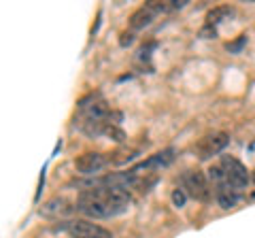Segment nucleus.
<instances>
[{
    "label": "nucleus",
    "instance_id": "0eeeda50",
    "mask_svg": "<svg viewBox=\"0 0 255 238\" xmlns=\"http://www.w3.org/2000/svg\"><path fill=\"white\" fill-rule=\"evenodd\" d=\"M219 166H221L223 174H226V179L238 189V192H243V189L249 185V172H247V168L243 166V162H238L236 157L223 155L221 160H219Z\"/></svg>",
    "mask_w": 255,
    "mask_h": 238
},
{
    "label": "nucleus",
    "instance_id": "f03ea898",
    "mask_svg": "<svg viewBox=\"0 0 255 238\" xmlns=\"http://www.w3.org/2000/svg\"><path fill=\"white\" fill-rule=\"evenodd\" d=\"M111 109L102 98L98 96H90V100H83L79 105V113L75 117V123L79 125V130L85 132L87 136H100L107 134V130L113 125L115 121H111Z\"/></svg>",
    "mask_w": 255,
    "mask_h": 238
},
{
    "label": "nucleus",
    "instance_id": "6e6552de",
    "mask_svg": "<svg viewBox=\"0 0 255 238\" xmlns=\"http://www.w3.org/2000/svg\"><path fill=\"white\" fill-rule=\"evenodd\" d=\"M107 166H109V157L98 151L81 153L75 160V170L79 174H85V177H94V174H98L100 170H105Z\"/></svg>",
    "mask_w": 255,
    "mask_h": 238
},
{
    "label": "nucleus",
    "instance_id": "423d86ee",
    "mask_svg": "<svg viewBox=\"0 0 255 238\" xmlns=\"http://www.w3.org/2000/svg\"><path fill=\"white\" fill-rule=\"evenodd\" d=\"M228 142H230V136H228L226 132L206 134V136H202V138L194 145V155H196L200 162H206V160H211V157L219 155L223 149L228 147Z\"/></svg>",
    "mask_w": 255,
    "mask_h": 238
},
{
    "label": "nucleus",
    "instance_id": "f257e3e1",
    "mask_svg": "<svg viewBox=\"0 0 255 238\" xmlns=\"http://www.w3.org/2000/svg\"><path fill=\"white\" fill-rule=\"evenodd\" d=\"M130 189L111 187V185H92L83 189L77 198V211H81L90 219H109L130 206Z\"/></svg>",
    "mask_w": 255,
    "mask_h": 238
},
{
    "label": "nucleus",
    "instance_id": "9b49d317",
    "mask_svg": "<svg viewBox=\"0 0 255 238\" xmlns=\"http://www.w3.org/2000/svg\"><path fill=\"white\" fill-rule=\"evenodd\" d=\"M183 200H185V198H183V192L174 194V202H177V204H183Z\"/></svg>",
    "mask_w": 255,
    "mask_h": 238
},
{
    "label": "nucleus",
    "instance_id": "39448f33",
    "mask_svg": "<svg viewBox=\"0 0 255 238\" xmlns=\"http://www.w3.org/2000/svg\"><path fill=\"white\" fill-rule=\"evenodd\" d=\"M62 230L70 238H113L111 230L100 224H94L92 219H70L62 224Z\"/></svg>",
    "mask_w": 255,
    "mask_h": 238
},
{
    "label": "nucleus",
    "instance_id": "7ed1b4c3",
    "mask_svg": "<svg viewBox=\"0 0 255 238\" xmlns=\"http://www.w3.org/2000/svg\"><path fill=\"white\" fill-rule=\"evenodd\" d=\"M209 181L213 185V196H215V200H217V204L221 209H232L238 202V198H241V192L226 179V174H223L219 164H213L209 168Z\"/></svg>",
    "mask_w": 255,
    "mask_h": 238
},
{
    "label": "nucleus",
    "instance_id": "9d476101",
    "mask_svg": "<svg viewBox=\"0 0 255 238\" xmlns=\"http://www.w3.org/2000/svg\"><path fill=\"white\" fill-rule=\"evenodd\" d=\"M172 160H174V151H172V149H166V151H162V153H155L153 157H149L147 162H142V164H140V166H136V168H134V170L142 172V170L153 168V166H168Z\"/></svg>",
    "mask_w": 255,
    "mask_h": 238
},
{
    "label": "nucleus",
    "instance_id": "1a4fd4ad",
    "mask_svg": "<svg viewBox=\"0 0 255 238\" xmlns=\"http://www.w3.org/2000/svg\"><path fill=\"white\" fill-rule=\"evenodd\" d=\"M157 15H159V13L155 11L153 2L149 0L147 4H142L140 9L134 11V15L130 17V28H132V30H142V28H147L149 23L157 17Z\"/></svg>",
    "mask_w": 255,
    "mask_h": 238
},
{
    "label": "nucleus",
    "instance_id": "20e7f679",
    "mask_svg": "<svg viewBox=\"0 0 255 238\" xmlns=\"http://www.w3.org/2000/svg\"><path fill=\"white\" fill-rule=\"evenodd\" d=\"M183 192H185L187 196H191L194 200L198 202H211L213 200V185L209 181V174H204L202 170L198 168H191L187 170L185 174H183Z\"/></svg>",
    "mask_w": 255,
    "mask_h": 238
}]
</instances>
